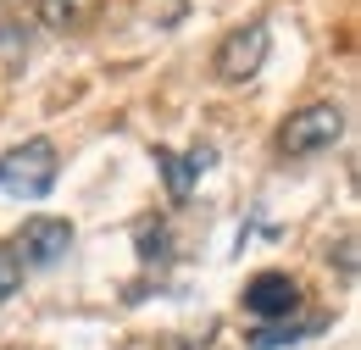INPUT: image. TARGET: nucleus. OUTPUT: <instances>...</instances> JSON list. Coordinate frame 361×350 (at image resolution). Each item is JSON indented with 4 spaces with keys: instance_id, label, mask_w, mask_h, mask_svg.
Here are the masks:
<instances>
[{
    "instance_id": "1",
    "label": "nucleus",
    "mask_w": 361,
    "mask_h": 350,
    "mask_svg": "<svg viewBox=\"0 0 361 350\" xmlns=\"http://www.w3.org/2000/svg\"><path fill=\"white\" fill-rule=\"evenodd\" d=\"M56 173H61V156L50 139H23L0 156V195L11 200H45L56 189Z\"/></svg>"
},
{
    "instance_id": "2",
    "label": "nucleus",
    "mask_w": 361,
    "mask_h": 350,
    "mask_svg": "<svg viewBox=\"0 0 361 350\" xmlns=\"http://www.w3.org/2000/svg\"><path fill=\"white\" fill-rule=\"evenodd\" d=\"M267 50H272V34H267L262 17L228 28L223 40H217V50H212V78L217 84H250L267 67Z\"/></svg>"
},
{
    "instance_id": "3",
    "label": "nucleus",
    "mask_w": 361,
    "mask_h": 350,
    "mask_svg": "<svg viewBox=\"0 0 361 350\" xmlns=\"http://www.w3.org/2000/svg\"><path fill=\"white\" fill-rule=\"evenodd\" d=\"M339 139H345V111L334 100H312V106H300V111L283 117L278 150L283 156H317V150H334Z\"/></svg>"
},
{
    "instance_id": "4",
    "label": "nucleus",
    "mask_w": 361,
    "mask_h": 350,
    "mask_svg": "<svg viewBox=\"0 0 361 350\" xmlns=\"http://www.w3.org/2000/svg\"><path fill=\"white\" fill-rule=\"evenodd\" d=\"M6 251L17 256L23 272H28V267H56L67 251H73V222L67 217H28Z\"/></svg>"
},
{
    "instance_id": "5",
    "label": "nucleus",
    "mask_w": 361,
    "mask_h": 350,
    "mask_svg": "<svg viewBox=\"0 0 361 350\" xmlns=\"http://www.w3.org/2000/svg\"><path fill=\"white\" fill-rule=\"evenodd\" d=\"M300 306H306V301H300V284H295L289 272H256V278L245 284V311H250L256 322H283V317H295Z\"/></svg>"
},
{
    "instance_id": "6",
    "label": "nucleus",
    "mask_w": 361,
    "mask_h": 350,
    "mask_svg": "<svg viewBox=\"0 0 361 350\" xmlns=\"http://www.w3.org/2000/svg\"><path fill=\"white\" fill-rule=\"evenodd\" d=\"M156 156V167H161V183H167V195L173 200H189L195 195V183L212 173V162H217V145H189V150H167V145H156L150 150Z\"/></svg>"
},
{
    "instance_id": "7",
    "label": "nucleus",
    "mask_w": 361,
    "mask_h": 350,
    "mask_svg": "<svg viewBox=\"0 0 361 350\" xmlns=\"http://www.w3.org/2000/svg\"><path fill=\"white\" fill-rule=\"evenodd\" d=\"M94 6L100 0H34V11H39V23H45L50 34H78L94 17Z\"/></svg>"
},
{
    "instance_id": "8",
    "label": "nucleus",
    "mask_w": 361,
    "mask_h": 350,
    "mask_svg": "<svg viewBox=\"0 0 361 350\" xmlns=\"http://www.w3.org/2000/svg\"><path fill=\"white\" fill-rule=\"evenodd\" d=\"M328 328V317H283V322H262L256 334H250V350H278V345H295V339H306V334H322Z\"/></svg>"
},
{
    "instance_id": "9",
    "label": "nucleus",
    "mask_w": 361,
    "mask_h": 350,
    "mask_svg": "<svg viewBox=\"0 0 361 350\" xmlns=\"http://www.w3.org/2000/svg\"><path fill=\"white\" fill-rule=\"evenodd\" d=\"M17 289H23V267H17V256H11L6 245H0V306H6V301H11Z\"/></svg>"
},
{
    "instance_id": "10",
    "label": "nucleus",
    "mask_w": 361,
    "mask_h": 350,
    "mask_svg": "<svg viewBox=\"0 0 361 350\" xmlns=\"http://www.w3.org/2000/svg\"><path fill=\"white\" fill-rule=\"evenodd\" d=\"M339 267H345V272H356V239H350V234L339 239Z\"/></svg>"
}]
</instances>
